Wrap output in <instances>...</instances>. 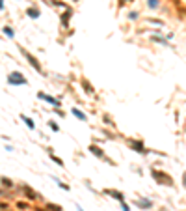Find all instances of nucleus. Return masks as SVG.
<instances>
[{
  "instance_id": "9d476101",
  "label": "nucleus",
  "mask_w": 186,
  "mask_h": 211,
  "mask_svg": "<svg viewBox=\"0 0 186 211\" xmlns=\"http://www.w3.org/2000/svg\"><path fill=\"white\" fill-rule=\"evenodd\" d=\"M71 112H73V116H77V118L80 120V122H86V120H88V116H86L82 110H78L77 107H73V110H71Z\"/></svg>"
},
{
  "instance_id": "6ab92c4d",
  "label": "nucleus",
  "mask_w": 186,
  "mask_h": 211,
  "mask_svg": "<svg viewBox=\"0 0 186 211\" xmlns=\"http://www.w3.org/2000/svg\"><path fill=\"white\" fill-rule=\"evenodd\" d=\"M50 4H52V6H58V8H65V10H67V4L61 2V0H50Z\"/></svg>"
},
{
  "instance_id": "f03ea898",
  "label": "nucleus",
  "mask_w": 186,
  "mask_h": 211,
  "mask_svg": "<svg viewBox=\"0 0 186 211\" xmlns=\"http://www.w3.org/2000/svg\"><path fill=\"white\" fill-rule=\"evenodd\" d=\"M8 82L9 84H15V86H20V84H26L28 80H26V77L23 73H19V71H13L8 75Z\"/></svg>"
},
{
  "instance_id": "6e6552de",
  "label": "nucleus",
  "mask_w": 186,
  "mask_h": 211,
  "mask_svg": "<svg viewBox=\"0 0 186 211\" xmlns=\"http://www.w3.org/2000/svg\"><path fill=\"white\" fill-rule=\"evenodd\" d=\"M37 97H39V99H45V101H49V103H52L54 107H58V105H60V101H58V99H54V97H50V95H47V94H43V92H39V94H37Z\"/></svg>"
},
{
  "instance_id": "c85d7f7f",
  "label": "nucleus",
  "mask_w": 186,
  "mask_h": 211,
  "mask_svg": "<svg viewBox=\"0 0 186 211\" xmlns=\"http://www.w3.org/2000/svg\"><path fill=\"white\" fill-rule=\"evenodd\" d=\"M78 211H84V209H82V207H78Z\"/></svg>"
},
{
  "instance_id": "cd10ccee",
  "label": "nucleus",
  "mask_w": 186,
  "mask_h": 211,
  "mask_svg": "<svg viewBox=\"0 0 186 211\" xmlns=\"http://www.w3.org/2000/svg\"><path fill=\"white\" fill-rule=\"evenodd\" d=\"M4 10V0H0V11Z\"/></svg>"
},
{
  "instance_id": "b1692460",
  "label": "nucleus",
  "mask_w": 186,
  "mask_h": 211,
  "mask_svg": "<svg viewBox=\"0 0 186 211\" xmlns=\"http://www.w3.org/2000/svg\"><path fill=\"white\" fill-rule=\"evenodd\" d=\"M128 19H130V21L138 19V11H130V13H128Z\"/></svg>"
},
{
  "instance_id": "a211bd4d",
  "label": "nucleus",
  "mask_w": 186,
  "mask_h": 211,
  "mask_svg": "<svg viewBox=\"0 0 186 211\" xmlns=\"http://www.w3.org/2000/svg\"><path fill=\"white\" fill-rule=\"evenodd\" d=\"M2 30H4V34H6V36H8V38H13V36H15V32L11 30V26H4Z\"/></svg>"
},
{
  "instance_id": "2eb2a0df",
  "label": "nucleus",
  "mask_w": 186,
  "mask_h": 211,
  "mask_svg": "<svg viewBox=\"0 0 186 211\" xmlns=\"http://www.w3.org/2000/svg\"><path fill=\"white\" fill-rule=\"evenodd\" d=\"M82 88H84L86 90V94H95V90H93V86H91V84H89L86 79H82Z\"/></svg>"
},
{
  "instance_id": "f3484780",
  "label": "nucleus",
  "mask_w": 186,
  "mask_h": 211,
  "mask_svg": "<svg viewBox=\"0 0 186 211\" xmlns=\"http://www.w3.org/2000/svg\"><path fill=\"white\" fill-rule=\"evenodd\" d=\"M47 209L49 211H63L61 206H56V204H47Z\"/></svg>"
},
{
  "instance_id": "4be33fe9",
  "label": "nucleus",
  "mask_w": 186,
  "mask_h": 211,
  "mask_svg": "<svg viewBox=\"0 0 186 211\" xmlns=\"http://www.w3.org/2000/svg\"><path fill=\"white\" fill-rule=\"evenodd\" d=\"M49 125H50V129H52L54 133H58V131H60V125H58L56 122H49Z\"/></svg>"
},
{
  "instance_id": "412c9836",
  "label": "nucleus",
  "mask_w": 186,
  "mask_h": 211,
  "mask_svg": "<svg viewBox=\"0 0 186 211\" xmlns=\"http://www.w3.org/2000/svg\"><path fill=\"white\" fill-rule=\"evenodd\" d=\"M151 39H153V41H156V43H162V45H168V41L164 39V38H158V36H153V38H151Z\"/></svg>"
},
{
  "instance_id": "bb28decb",
  "label": "nucleus",
  "mask_w": 186,
  "mask_h": 211,
  "mask_svg": "<svg viewBox=\"0 0 186 211\" xmlns=\"http://www.w3.org/2000/svg\"><path fill=\"white\" fill-rule=\"evenodd\" d=\"M127 2H132V0H119V6H123V4H127Z\"/></svg>"
},
{
  "instance_id": "393cba45",
  "label": "nucleus",
  "mask_w": 186,
  "mask_h": 211,
  "mask_svg": "<svg viewBox=\"0 0 186 211\" xmlns=\"http://www.w3.org/2000/svg\"><path fill=\"white\" fill-rule=\"evenodd\" d=\"M56 183H58V185H60L61 189H65V191H69V189H71V187H69V185H65V183H61L60 179H56Z\"/></svg>"
},
{
  "instance_id": "7ed1b4c3",
  "label": "nucleus",
  "mask_w": 186,
  "mask_h": 211,
  "mask_svg": "<svg viewBox=\"0 0 186 211\" xmlns=\"http://www.w3.org/2000/svg\"><path fill=\"white\" fill-rule=\"evenodd\" d=\"M20 52H23V54L26 56V60L30 62V66H32L34 69H36L37 73H43V67H41V64L37 62V58H36V56H34V54H30L28 51H26V49H20Z\"/></svg>"
},
{
  "instance_id": "4468645a",
  "label": "nucleus",
  "mask_w": 186,
  "mask_h": 211,
  "mask_svg": "<svg viewBox=\"0 0 186 211\" xmlns=\"http://www.w3.org/2000/svg\"><path fill=\"white\" fill-rule=\"evenodd\" d=\"M20 118L24 120L26 127H30V129H36V123H34V120H32V118H28V116H26V114H20Z\"/></svg>"
},
{
  "instance_id": "dca6fc26",
  "label": "nucleus",
  "mask_w": 186,
  "mask_h": 211,
  "mask_svg": "<svg viewBox=\"0 0 186 211\" xmlns=\"http://www.w3.org/2000/svg\"><path fill=\"white\" fill-rule=\"evenodd\" d=\"M147 6L151 10H156L158 6H160V0H147Z\"/></svg>"
},
{
  "instance_id": "423d86ee",
  "label": "nucleus",
  "mask_w": 186,
  "mask_h": 211,
  "mask_svg": "<svg viewBox=\"0 0 186 211\" xmlns=\"http://www.w3.org/2000/svg\"><path fill=\"white\" fill-rule=\"evenodd\" d=\"M26 15H28L30 19H37L41 15V11H39V8H36V6H30V8L26 10Z\"/></svg>"
},
{
  "instance_id": "5701e85b",
  "label": "nucleus",
  "mask_w": 186,
  "mask_h": 211,
  "mask_svg": "<svg viewBox=\"0 0 186 211\" xmlns=\"http://www.w3.org/2000/svg\"><path fill=\"white\" fill-rule=\"evenodd\" d=\"M17 207L19 209H28L30 206H28V204H24V202H17Z\"/></svg>"
},
{
  "instance_id": "0eeeda50",
  "label": "nucleus",
  "mask_w": 186,
  "mask_h": 211,
  "mask_svg": "<svg viewBox=\"0 0 186 211\" xmlns=\"http://www.w3.org/2000/svg\"><path fill=\"white\" fill-rule=\"evenodd\" d=\"M130 146H132L138 153H147V150L143 148V144L140 142V140H130Z\"/></svg>"
},
{
  "instance_id": "ddd939ff",
  "label": "nucleus",
  "mask_w": 186,
  "mask_h": 211,
  "mask_svg": "<svg viewBox=\"0 0 186 211\" xmlns=\"http://www.w3.org/2000/svg\"><path fill=\"white\" fill-rule=\"evenodd\" d=\"M134 204H136V206H140L142 209H149L151 206H153V204H151V200H136Z\"/></svg>"
},
{
  "instance_id": "a878e982",
  "label": "nucleus",
  "mask_w": 186,
  "mask_h": 211,
  "mask_svg": "<svg viewBox=\"0 0 186 211\" xmlns=\"http://www.w3.org/2000/svg\"><path fill=\"white\" fill-rule=\"evenodd\" d=\"M121 207H123V211H128V206H127V204H123V202H121Z\"/></svg>"
},
{
  "instance_id": "aec40b11",
  "label": "nucleus",
  "mask_w": 186,
  "mask_h": 211,
  "mask_svg": "<svg viewBox=\"0 0 186 211\" xmlns=\"http://www.w3.org/2000/svg\"><path fill=\"white\" fill-rule=\"evenodd\" d=\"M50 159L54 161V163H56V165H60V166H63V161H61L60 157H56V155H54V153H50Z\"/></svg>"
},
{
  "instance_id": "c756f323",
  "label": "nucleus",
  "mask_w": 186,
  "mask_h": 211,
  "mask_svg": "<svg viewBox=\"0 0 186 211\" xmlns=\"http://www.w3.org/2000/svg\"><path fill=\"white\" fill-rule=\"evenodd\" d=\"M74 2H77V0H74Z\"/></svg>"
},
{
  "instance_id": "1a4fd4ad",
  "label": "nucleus",
  "mask_w": 186,
  "mask_h": 211,
  "mask_svg": "<svg viewBox=\"0 0 186 211\" xmlns=\"http://www.w3.org/2000/svg\"><path fill=\"white\" fill-rule=\"evenodd\" d=\"M71 15H73V10H71V8H67L65 13L61 15V26H67V24H69V19H71Z\"/></svg>"
},
{
  "instance_id": "20e7f679",
  "label": "nucleus",
  "mask_w": 186,
  "mask_h": 211,
  "mask_svg": "<svg viewBox=\"0 0 186 211\" xmlns=\"http://www.w3.org/2000/svg\"><path fill=\"white\" fill-rule=\"evenodd\" d=\"M102 193H104V194H110L112 198L119 200V202H123V193H121V191H115V189H104Z\"/></svg>"
},
{
  "instance_id": "9b49d317",
  "label": "nucleus",
  "mask_w": 186,
  "mask_h": 211,
  "mask_svg": "<svg viewBox=\"0 0 186 211\" xmlns=\"http://www.w3.org/2000/svg\"><path fill=\"white\" fill-rule=\"evenodd\" d=\"M0 185H4L6 189H11V187H15V183H13V181H11L9 178H4V176L0 178Z\"/></svg>"
},
{
  "instance_id": "39448f33",
  "label": "nucleus",
  "mask_w": 186,
  "mask_h": 211,
  "mask_svg": "<svg viewBox=\"0 0 186 211\" xmlns=\"http://www.w3.org/2000/svg\"><path fill=\"white\" fill-rule=\"evenodd\" d=\"M89 151L93 153V155H97V157H101V159H106V155H104V151L101 150L99 146H95V144H89Z\"/></svg>"
},
{
  "instance_id": "f257e3e1",
  "label": "nucleus",
  "mask_w": 186,
  "mask_h": 211,
  "mask_svg": "<svg viewBox=\"0 0 186 211\" xmlns=\"http://www.w3.org/2000/svg\"><path fill=\"white\" fill-rule=\"evenodd\" d=\"M151 174H153V178H155V179H156L160 185H169V187L173 185V179H171L168 174H164V172H158V170H153Z\"/></svg>"
},
{
  "instance_id": "f8f14e48",
  "label": "nucleus",
  "mask_w": 186,
  "mask_h": 211,
  "mask_svg": "<svg viewBox=\"0 0 186 211\" xmlns=\"http://www.w3.org/2000/svg\"><path fill=\"white\" fill-rule=\"evenodd\" d=\"M23 189H24V193L28 194V198H30V200H37V198H39V194H37L36 191H32L30 187H23Z\"/></svg>"
}]
</instances>
